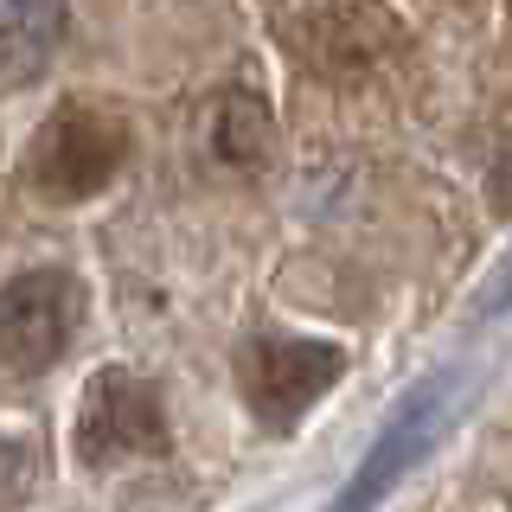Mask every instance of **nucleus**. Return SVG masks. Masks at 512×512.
Instances as JSON below:
<instances>
[{
    "mask_svg": "<svg viewBox=\"0 0 512 512\" xmlns=\"http://www.w3.org/2000/svg\"><path fill=\"white\" fill-rule=\"evenodd\" d=\"M122 167H128V122L116 109L90 103V96H71V103H58L52 116L39 122V135H32L26 180L52 205H84L116 180Z\"/></svg>",
    "mask_w": 512,
    "mask_h": 512,
    "instance_id": "obj_1",
    "label": "nucleus"
},
{
    "mask_svg": "<svg viewBox=\"0 0 512 512\" xmlns=\"http://www.w3.org/2000/svg\"><path fill=\"white\" fill-rule=\"evenodd\" d=\"M346 378V352L333 340H295V333H256L237 352V384H244V404L263 429H288L308 416L333 384Z\"/></svg>",
    "mask_w": 512,
    "mask_h": 512,
    "instance_id": "obj_2",
    "label": "nucleus"
},
{
    "mask_svg": "<svg viewBox=\"0 0 512 512\" xmlns=\"http://www.w3.org/2000/svg\"><path fill=\"white\" fill-rule=\"evenodd\" d=\"M173 448L167 404L141 372H96L84 384V410H77V461L84 468H122V461H154Z\"/></svg>",
    "mask_w": 512,
    "mask_h": 512,
    "instance_id": "obj_3",
    "label": "nucleus"
},
{
    "mask_svg": "<svg viewBox=\"0 0 512 512\" xmlns=\"http://www.w3.org/2000/svg\"><path fill=\"white\" fill-rule=\"evenodd\" d=\"M77 327H84V288L71 269H26L0 288V365L7 372H52Z\"/></svg>",
    "mask_w": 512,
    "mask_h": 512,
    "instance_id": "obj_4",
    "label": "nucleus"
},
{
    "mask_svg": "<svg viewBox=\"0 0 512 512\" xmlns=\"http://www.w3.org/2000/svg\"><path fill=\"white\" fill-rule=\"evenodd\" d=\"M448 416H455V378L423 384V391H416L410 404L391 416V429L372 442V455L352 468V480L340 487L333 512H378L397 487H404V474L429 455V448H436V436L448 429Z\"/></svg>",
    "mask_w": 512,
    "mask_h": 512,
    "instance_id": "obj_5",
    "label": "nucleus"
},
{
    "mask_svg": "<svg viewBox=\"0 0 512 512\" xmlns=\"http://www.w3.org/2000/svg\"><path fill=\"white\" fill-rule=\"evenodd\" d=\"M282 32H295V52L320 64H372L391 39V13L384 7H282Z\"/></svg>",
    "mask_w": 512,
    "mask_h": 512,
    "instance_id": "obj_6",
    "label": "nucleus"
},
{
    "mask_svg": "<svg viewBox=\"0 0 512 512\" xmlns=\"http://www.w3.org/2000/svg\"><path fill=\"white\" fill-rule=\"evenodd\" d=\"M64 7H0V84H26V77H39L45 64H52L58 39H64Z\"/></svg>",
    "mask_w": 512,
    "mask_h": 512,
    "instance_id": "obj_7",
    "label": "nucleus"
},
{
    "mask_svg": "<svg viewBox=\"0 0 512 512\" xmlns=\"http://www.w3.org/2000/svg\"><path fill=\"white\" fill-rule=\"evenodd\" d=\"M212 148H218V160H231V167H263V160L276 154V122H269V109L256 103L250 90H231L218 103Z\"/></svg>",
    "mask_w": 512,
    "mask_h": 512,
    "instance_id": "obj_8",
    "label": "nucleus"
}]
</instances>
